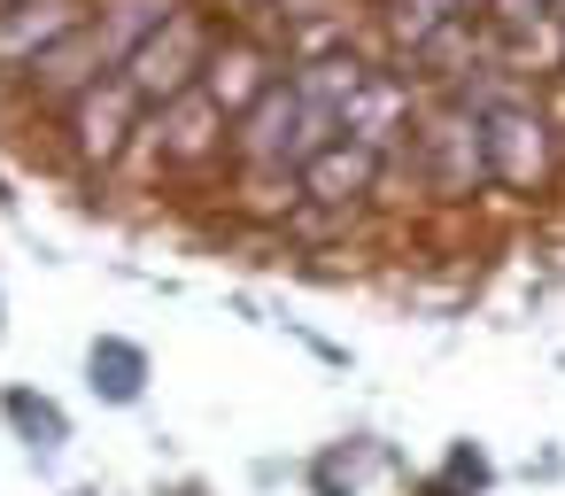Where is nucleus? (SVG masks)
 I'll return each mask as SVG.
<instances>
[{"mask_svg":"<svg viewBox=\"0 0 565 496\" xmlns=\"http://www.w3.org/2000/svg\"><path fill=\"white\" fill-rule=\"evenodd\" d=\"M341 125L326 117V109H310L302 94H295V78L279 86H264L241 117H233V156H241V171H295L302 179V163H310V148H326Z\"/></svg>","mask_w":565,"mask_h":496,"instance_id":"1","label":"nucleus"},{"mask_svg":"<svg viewBox=\"0 0 565 496\" xmlns=\"http://www.w3.org/2000/svg\"><path fill=\"white\" fill-rule=\"evenodd\" d=\"M418 179L434 194H449V202H465L488 179V133H480V109L465 94L418 117Z\"/></svg>","mask_w":565,"mask_h":496,"instance_id":"2","label":"nucleus"},{"mask_svg":"<svg viewBox=\"0 0 565 496\" xmlns=\"http://www.w3.org/2000/svg\"><path fill=\"white\" fill-rule=\"evenodd\" d=\"M202 63H210V24L194 9H179L163 32H148L132 55H125V86L140 102H171L186 86H202Z\"/></svg>","mask_w":565,"mask_h":496,"instance_id":"3","label":"nucleus"},{"mask_svg":"<svg viewBox=\"0 0 565 496\" xmlns=\"http://www.w3.org/2000/svg\"><path fill=\"white\" fill-rule=\"evenodd\" d=\"M86 24V0H9L0 9V78L9 71H32L47 48H63L71 32Z\"/></svg>","mask_w":565,"mask_h":496,"instance_id":"4","label":"nucleus"},{"mask_svg":"<svg viewBox=\"0 0 565 496\" xmlns=\"http://www.w3.org/2000/svg\"><path fill=\"white\" fill-rule=\"evenodd\" d=\"M380 148H364V140H349V133H333L326 148H310V163H302V202H318V210H356L364 194H372V179H380Z\"/></svg>","mask_w":565,"mask_h":496,"instance_id":"5","label":"nucleus"},{"mask_svg":"<svg viewBox=\"0 0 565 496\" xmlns=\"http://www.w3.org/2000/svg\"><path fill=\"white\" fill-rule=\"evenodd\" d=\"M341 133L364 140V148H395L411 133V78H387V71H364V86L341 102Z\"/></svg>","mask_w":565,"mask_h":496,"instance_id":"6","label":"nucleus"},{"mask_svg":"<svg viewBox=\"0 0 565 496\" xmlns=\"http://www.w3.org/2000/svg\"><path fill=\"white\" fill-rule=\"evenodd\" d=\"M179 9H186V0H102V9L86 17V32H94L102 63H109V71H125V55H132L148 32H163Z\"/></svg>","mask_w":565,"mask_h":496,"instance_id":"7","label":"nucleus"},{"mask_svg":"<svg viewBox=\"0 0 565 496\" xmlns=\"http://www.w3.org/2000/svg\"><path fill=\"white\" fill-rule=\"evenodd\" d=\"M264 86H271V55H264V48H248V40L210 48V63H202V94H210L225 117H241Z\"/></svg>","mask_w":565,"mask_h":496,"instance_id":"8","label":"nucleus"},{"mask_svg":"<svg viewBox=\"0 0 565 496\" xmlns=\"http://www.w3.org/2000/svg\"><path fill=\"white\" fill-rule=\"evenodd\" d=\"M132 86L117 78V86H86L78 94V148L94 156V163H109L117 148H125V125H132Z\"/></svg>","mask_w":565,"mask_h":496,"instance_id":"9","label":"nucleus"},{"mask_svg":"<svg viewBox=\"0 0 565 496\" xmlns=\"http://www.w3.org/2000/svg\"><path fill=\"white\" fill-rule=\"evenodd\" d=\"M217 125H225V109H217L202 86H186V94H171V102H163L156 140H163L171 156H186V163H194V156H210V148H217Z\"/></svg>","mask_w":565,"mask_h":496,"instance_id":"10","label":"nucleus"},{"mask_svg":"<svg viewBox=\"0 0 565 496\" xmlns=\"http://www.w3.org/2000/svg\"><path fill=\"white\" fill-rule=\"evenodd\" d=\"M86 372H94V395H109V403H132L148 388V357L132 341H94L86 349Z\"/></svg>","mask_w":565,"mask_h":496,"instance_id":"11","label":"nucleus"},{"mask_svg":"<svg viewBox=\"0 0 565 496\" xmlns=\"http://www.w3.org/2000/svg\"><path fill=\"white\" fill-rule=\"evenodd\" d=\"M0 411H9V426H24V434H32V450H63V442H71L63 411H55L47 395H32V388H9V403H0Z\"/></svg>","mask_w":565,"mask_h":496,"instance_id":"12","label":"nucleus"},{"mask_svg":"<svg viewBox=\"0 0 565 496\" xmlns=\"http://www.w3.org/2000/svg\"><path fill=\"white\" fill-rule=\"evenodd\" d=\"M233 17H264V9H279V0H225Z\"/></svg>","mask_w":565,"mask_h":496,"instance_id":"13","label":"nucleus"},{"mask_svg":"<svg viewBox=\"0 0 565 496\" xmlns=\"http://www.w3.org/2000/svg\"><path fill=\"white\" fill-rule=\"evenodd\" d=\"M457 9H480V0H457Z\"/></svg>","mask_w":565,"mask_h":496,"instance_id":"14","label":"nucleus"}]
</instances>
